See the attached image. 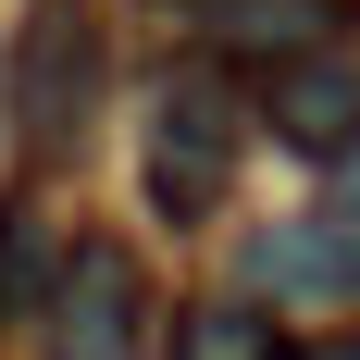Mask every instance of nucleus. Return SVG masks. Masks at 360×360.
<instances>
[{
  "label": "nucleus",
  "instance_id": "nucleus-3",
  "mask_svg": "<svg viewBox=\"0 0 360 360\" xmlns=\"http://www.w3.org/2000/svg\"><path fill=\"white\" fill-rule=\"evenodd\" d=\"M37 348L50 360H124L137 348V261L124 236H75L50 298H37Z\"/></svg>",
  "mask_w": 360,
  "mask_h": 360
},
{
  "label": "nucleus",
  "instance_id": "nucleus-6",
  "mask_svg": "<svg viewBox=\"0 0 360 360\" xmlns=\"http://www.w3.org/2000/svg\"><path fill=\"white\" fill-rule=\"evenodd\" d=\"M50 274H63V249H50V224H37L25 199H0V323H25L37 298H50Z\"/></svg>",
  "mask_w": 360,
  "mask_h": 360
},
{
  "label": "nucleus",
  "instance_id": "nucleus-2",
  "mask_svg": "<svg viewBox=\"0 0 360 360\" xmlns=\"http://www.w3.org/2000/svg\"><path fill=\"white\" fill-rule=\"evenodd\" d=\"M13 137L25 149H75L87 137V112H100V25L75 13V0H37L25 37H13Z\"/></svg>",
  "mask_w": 360,
  "mask_h": 360
},
{
  "label": "nucleus",
  "instance_id": "nucleus-1",
  "mask_svg": "<svg viewBox=\"0 0 360 360\" xmlns=\"http://www.w3.org/2000/svg\"><path fill=\"white\" fill-rule=\"evenodd\" d=\"M149 212L162 224H199L224 212V174H236V87H224L212 63H186L149 87Z\"/></svg>",
  "mask_w": 360,
  "mask_h": 360
},
{
  "label": "nucleus",
  "instance_id": "nucleus-4",
  "mask_svg": "<svg viewBox=\"0 0 360 360\" xmlns=\"http://www.w3.org/2000/svg\"><path fill=\"white\" fill-rule=\"evenodd\" d=\"M261 112H274V124H286L298 149H323V162H348L360 149V50H286V63L261 75Z\"/></svg>",
  "mask_w": 360,
  "mask_h": 360
},
{
  "label": "nucleus",
  "instance_id": "nucleus-5",
  "mask_svg": "<svg viewBox=\"0 0 360 360\" xmlns=\"http://www.w3.org/2000/svg\"><path fill=\"white\" fill-rule=\"evenodd\" d=\"M174 360H286V335H274V311H249V298H199L174 323Z\"/></svg>",
  "mask_w": 360,
  "mask_h": 360
},
{
  "label": "nucleus",
  "instance_id": "nucleus-7",
  "mask_svg": "<svg viewBox=\"0 0 360 360\" xmlns=\"http://www.w3.org/2000/svg\"><path fill=\"white\" fill-rule=\"evenodd\" d=\"M311 360H360V335H323V348H311Z\"/></svg>",
  "mask_w": 360,
  "mask_h": 360
}]
</instances>
